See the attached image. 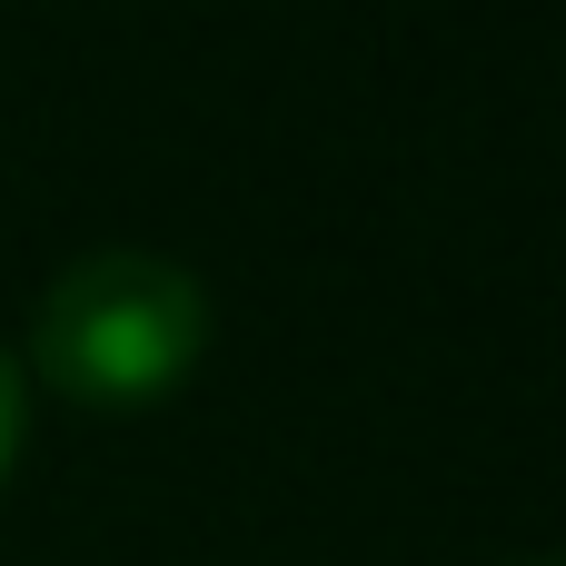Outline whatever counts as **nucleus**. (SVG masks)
I'll return each mask as SVG.
<instances>
[{
    "mask_svg": "<svg viewBox=\"0 0 566 566\" xmlns=\"http://www.w3.org/2000/svg\"><path fill=\"white\" fill-rule=\"evenodd\" d=\"M507 566H566V547H537V557H507Z\"/></svg>",
    "mask_w": 566,
    "mask_h": 566,
    "instance_id": "7ed1b4c3",
    "label": "nucleus"
},
{
    "mask_svg": "<svg viewBox=\"0 0 566 566\" xmlns=\"http://www.w3.org/2000/svg\"><path fill=\"white\" fill-rule=\"evenodd\" d=\"M209 358V289L159 249H90L30 308V378L70 408H159Z\"/></svg>",
    "mask_w": 566,
    "mask_h": 566,
    "instance_id": "f257e3e1",
    "label": "nucleus"
},
{
    "mask_svg": "<svg viewBox=\"0 0 566 566\" xmlns=\"http://www.w3.org/2000/svg\"><path fill=\"white\" fill-rule=\"evenodd\" d=\"M20 438H30V388H20V358L0 348V478L20 468Z\"/></svg>",
    "mask_w": 566,
    "mask_h": 566,
    "instance_id": "f03ea898",
    "label": "nucleus"
}]
</instances>
